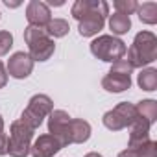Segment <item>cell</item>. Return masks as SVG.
Wrapping results in <instances>:
<instances>
[{
    "label": "cell",
    "mask_w": 157,
    "mask_h": 157,
    "mask_svg": "<svg viewBox=\"0 0 157 157\" xmlns=\"http://www.w3.org/2000/svg\"><path fill=\"white\" fill-rule=\"evenodd\" d=\"M135 151H137L139 157H157V142L150 139L148 142H144L142 146H139Z\"/></svg>",
    "instance_id": "44dd1931"
},
{
    "label": "cell",
    "mask_w": 157,
    "mask_h": 157,
    "mask_svg": "<svg viewBox=\"0 0 157 157\" xmlns=\"http://www.w3.org/2000/svg\"><path fill=\"white\" fill-rule=\"evenodd\" d=\"M24 41L28 44V56L35 61H48L54 52H56V43L54 39L48 37V33L44 32V28H37V26H28L24 30Z\"/></svg>",
    "instance_id": "7a4b0ae2"
},
{
    "label": "cell",
    "mask_w": 157,
    "mask_h": 157,
    "mask_svg": "<svg viewBox=\"0 0 157 157\" xmlns=\"http://www.w3.org/2000/svg\"><path fill=\"white\" fill-rule=\"evenodd\" d=\"M128 52V46L122 39L113 37V35H98L93 43H91V54L105 63H117L120 59H124Z\"/></svg>",
    "instance_id": "277c9868"
},
{
    "label": "cell",
    "mask_w": 157,
    "mask_h": 157,
    "mask_svg": "<svg viewBox=\"0 0 157 157\" xmlns=\"http://www.w3.org/2000/svg\"><path fill=\"white\" fill-rule=\"evenodd\" d=\"M8 83V70L4 68V65L0 63V89H4Z\"/></svg>",
    "instance_id": "cb8c5ba5"
},
{
    "label": "cell",
    "mask_w": 157,
    "mask_h": 157,
    "mask_svg": "<svg viewBox=\"0 0 157 157\" xmlns=\"http://www.w3.org/2000/svg\"><path fill=\"white\" fill-rule=\"evenodd\" d=\"M68 30H70V26H68V22L65 21V19H52L48 24H46V28H44V32L48 33V37L52 39H57V37H65L67 33H68Z\"/></svg>",
    "instance_id": "d6986e66"
},
{
    "label": "cell",
    "mask_w": 157,
    "mask_h": 157,
    "mask_svg": "<svg viewBox=\"0 0 157 157\" xmlns=\"http://www.w3.org/2000/svg\"><path fill=\"white\" fill-rule=\"evenodd\" d=\"M137 118H139V115H137L135 105L129 102H120L118 105H115L111 111H107L104 115L102 122L109 131H120L124 128H131Z\"/></svg>",
    "instance_id": "ba28073f"
},
{
    "label": "cell",
    "mask_w": 157,
    "mask_h": 157,
    "mask_svg": "<svg viewBox=\"0 0 157 157\" xmlns=\"http://www.w3.org/2000/svg\"><path fill=\"white\" fill-rule=\"evenodd\" d=\"M137 83L142 91H157V68L153 67H146V68H140L139 76H137Z\"/></svg>",
    "instance_id": "9a60e30c"
},
{
    "label": "cell",
    "mask_w": 157,
    "mask_h": 157,
    "mask_svg": "<svg viewBox=\"0 0 157 157\" xmlns=\"http://www.w3.org/2000/svg\"><path fill=\"white\" fill-rule=\"evenodd\" d=\"M157 59V37L151 32H139L128 48V63L133 68H146Z\"/></svg>",
    "instance_id": "6da1fadb"
},
{
    "label": "cell",
    "mask_w": 157,
    "mask_h": 157,
    "mask_svg": "<svg viewBox=\"0 0 157 157\" xmlns=\"http://www.w3.org/2000/svg\"><path fill=\"white\" fill-rule=\"evenodd\" d=\"M26 19L30 26H37V28H46V24L52 21V13L50 8L41 2V0H32L26 6Z\"/></svg>",
    "instance_id": "7c38bea8"
},
{
    "label": "cell",
    "mask_w": 157,
    "mask_h": 157,
    "mask_svg": "<svg viewBox=\"0 0 157 157\" xmlns=\"http://www.w3.org/2000/svg\"><path fill=\"white\" fill-rule=\"evenodd\" d=\"M131 72H133V67L126 59H120V61L113 63L109 72L102 80V87L107 93H124V91H128L131 87Z\"/></svg>",
    "instance_id": "8992f818"
},
{
    "label": "cell",
    "mask_w": 157,
    "mask_h": 157,
    "mask_svg": "<svg viewBox=\"0 0 157 157\" xmlns=\"http://www.w3.org/2000/svg\"><path fill=\"white\" fill-rule=\"evenodd\" d=\"M150 124L142 118H137L131 126V133H129V148L137 150L139 146H142L144 142L150 140Z\"/></svg>",
    "instance_id": "4fadbf2b"
},
{
    "label": "cell",
    "mask_w": 157,
    "mask_h": 157,
    "mask_svg": "<svg viewBox=\"0 0 157 157\" xmlns=\"http://www.w3.org/2000/svg\"><path fill=\"white\" fill-rule=\"evenodd\" d=\"M33 129L24 126L21 120L11 122L10 126V137H8V153L11 157H28L33 139Z\"/></svg>",
    "instance_id": "52a82bcc"
},
{
    "label": "cell",
    "mask_w": 157,
    "mask_h": 157,
    "mask_svg": "<svg viewBox=\"0 0 157 157\" xmlns=\"http://www.w3.org/2000/svg\"><path fill=\"white\" fill-rule=\"evenodd\" d=\"M13 46V35L8 30H0V56H6Z\"/></svg>",
    "instance_id": "7402d4cb"
},
{
    "label": "cell",
    "mask_w": 157,
    "mask_h": 157,
    "mask_svg": "<svg viewBox=\"0 0 157 157\" xmlns=\"http://www.w3.org/2000/svg\"><path fill=\"white\" fill-rule=\"evenodd\" d=\"M8 133H0V157L2 155H8Z\"/></svg>",
    "instance_id": "603a6c76"
},
{
    "label": "cell",
    "mask_w": 157,
    "mask_h": 157,
    "mask_svg": "<svg viewBox=\"0 0 157 157\" xmlns=\"http://www.w3.org/2000/svg\"><path fill=\"white\" fill-rule=\"evenodd\" d=\"M61 148H63V144L59 142V139H56L50 133H44L35 139V142L30 148V153H32V157H54Z\"/></svg>",
    "instance_id": "8fae6325"
},
{
    "label": "cell",
    "mask_w": 157,
    "mask_h": 157,
    "mask_svg": "<svg viewBox=\"0 0 157 157\" xmlns=\"http://www.w3.org/2000/svg\"><path fill=\"white\" fill-rule=\"evenodd\" d=\"M2 131H4V118L0 117V133H2Z\"/></svg>",
    "instance_id": "f1b7e54d"
},
{
    "label": "cell",
    "mask_w": 157,
    "mask_h": 157,
    "mask_svg": "<svg viewBox=\"0 0 157 157\" xmlns=\"http://www.w3.org/2000/svg\"><path fill=\"white\" fill-rule=\"evenodd\" d=\"M85 157H102V155H100V153H96V151H89Z\"/></svg>",
    "instance_id": "83f0119b"
},
{
    "label": "cell",
    "mask_w": 157,
    "mask_h": 157,
    "mask_svg": "<svg viewBox=\"0 0 157 157\" xmlns=\"http://www.w3.org/2000/svg\"><path fill=\"white\" fill-rule=\"evenodd\" d=\"M113 6H115L117 13L126 15V17H129L131 13H135V11H137V8H139V4L135 2V0H115Z\"/></svg>",
    "instance_id": "ffe728a7"
},
{
    "label": "cell",
    "mask_w": 157,
    "mask_h": 157,
    "mask_svg": "<svg viewBox=\"0 0 157 157\" xmlns=\"http://www.w3.org/2000/svg\"><path fill=\"white\" fill-rule=\"evenodd\" d=\"M109 15V6L104 0H91V6L85 15L78 21V32L82 37H94L105 24V17Z\"/></svg>",
    "instance_id": "3957f363"
},
{
    "label": "cell",
    "mask_w": 157,
    "mask_h": 157,
    "mask_svg": "<svg viewBox=\"0 0 157 157\" xmlns=\"http://www.w3.org/2000/svg\"><path fill=\"white\" fill-rule=\"evenodd\" d=\"M44 4H46L48 8H50V6H63L65 0H48V2H44Z\"/></svg>",
    "instance_id": "484cf974"
},
{
    "label": "cell",
    "mask_w": 157,
    "mask_h": 157,
    "mask_svg": "<svg viewBox=\"0 0 157 157\" xmlns=\"http://www.w3.org/2000/svg\"><path fill=\"white\" fill-rule=\"evenodd\" d=\"M4 4H6L8 8H17V6H19V2H13V4H11V2H10V0H6V2H4Z\"/></svg>",
    "instance_id": "4316f807"
},
{
    "label": "cell",
    "mask_w": 157,
    "mask_h": 157,
    "mask_svg": "<svg viewBox=\"0 0 157 157\" xmlns=\"http://www.w3.org/2000/svg\"><path fill=\"white\" fill-rule=\"evenodd\" d=\"M91 137V124L83 118L70 120V144H83Z\"/></svg>",
    "instance_id": "5bb4252c"
},
{
    "label": "cell",
    "mask_w": 157,
    "mask_h": 157,
    "mask_svg": "<svg viewBox=\"0 0 157 157\" xmlns=\"http://www.w3.org/2000/svg\"><path fill=\"white\" fill-rule=\"evenodd\" d=\"M135 109H137L139 118L146 120L150 126L157 120V102H155V100H140V102L135 105Z\"/></svg>",
    "instance_id": "2e32d148"
},
{
    "label": "cell",
    "mask_w": 157,
    "mask_h": 157,
    "mask_svg": "<svg viewBox=\"0 0 157 157\" xmlns=\"http://www.w3.org/2000/svg\"><path fill=\"white\" fill-rule=\"evenodd\" d=\"M131 28V19L126 17V15H120V13H115L109 17V30L113 32V37L115 35H124L128 33Z\"/></svg>",
    "instance_id": "e0dca14e"
},
{
    "label": "cell",
    "mask_w": 157,
    "mask_h": 157,
    "mask_svg": "<svg viewBox=\"0 0 157 157\" xmlns=\"http://www.w3.org/2000/svg\"><path fill=\"white\" fill-rule=\"evenodd\" d=\"M118 157H139V155H137V151H135V150H131V148H128V150H124V151H120V153H118Z\"/></svg>",
    "instance_id": "d4e9b609"
},
{
    "label": "cell",
    "mask_w": 157,
    "mask_h": 157,
    "mask_svg": "<svg viewBox=\"0 0 157 157\" xmlns=\"http://www.w3.org/2000/svg\"><path fill=\"white\" fill-rule=\"evenodd\" d=\"M137 13L144 24H150V26L157 24V4L155 2H144L142 6L137 8Z\"/></svg>",
    "instance_id": "ac0fdd59"
},
{
    "label": "cell",
    "mask_w": 157,
    "mask_h": 157,
    "mask_svg": "<svg viewBox=\"0 0 157 157\" xmlns=\"http://www.w3.org/2000/svg\"><path fill=\"white\" fill-rule=\"evenodd\" d=\"M52 111H54V102H52V98L46 96V94H35V96L30 98L28 107L22 111L21 122H22L24 126H28L30 129L35 131V129L43 124V120H44Z\"/></svg>",
    "instance_id": "5b68a950"
},
{
    "label": "cell",
    "mask_w": 157,
    "mask_h": 157,
    "mask_svg": "<svg viewBox=\"0 0 157 157\" xmlns=\"http://www.w3.org/2000/svg\"><path fill=\"white\" fill-rule=\"evenodd\" d=\"M70 115L63 109H54L48 115V133L59 139L63 148L70 144Z\"/></svg>",
    "instance_id": "9c48e42d"
},
{
    "label": "cell",
    "mask_w": 157,
    "mask_h": 157,
    "mask_svg": "<svg viewBox=\"0 0 157 157\" xmlns=\"http://www.w3.org/2000/svg\"><path fill=\"white\" fill-rule=\"evenodd\" d=\"M8 76L15 78V80H26L33 70V59L26 52H15L8 59Z\"/></svg>",
    "instance_id": "30bf717a"
}]
</instances>
